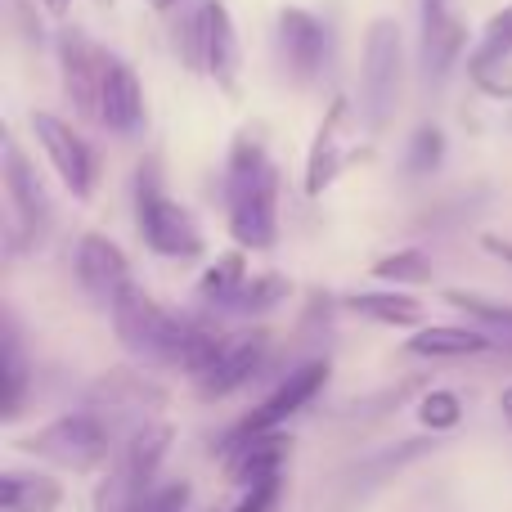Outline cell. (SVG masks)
Instances as JSON below:
<instances>
[{
    "instance_id": "cell-1",
    "label": "cell",
    "mask_w": 512,
    "mask_h": 512,
    "mask_svg": "<svg viewBox=\"0 0 512 512\" xmlns=\"http://www.w3.org/2000/svg\"><path fill=\"white\" fill-rule=\"evenodd\" d=\"M225 221L239 252H265L279 239V167L270 162L265 144L243 131L230 144L225 162Z\"/></svg>"
},
{
    "instance_id": "cell-29",
    "label": "cell",
    "mask_w": 512,
    "mask_h": 512,
    "mask_svg": "<svg viewBox=\"0 0 512 512\" xmlns=\"http://www.w3.org/2000/svg\"><path fill=\"white\" fill-rule=\"evenodd\" d=\"M418 423L427 432H450V427L463 423V400L454 391H427L423 405H418Z\"/></svg>"
},
{
    "instance_id": "cell-26",
    "label": "cell",
    "mask_w": 512,
    "mask_h": 512,
    "mask_svg": "<svg viewBox=\"0 0 512 512\" xmlns=\"http://www.w3.org/2000/svg\"><path fill=\"white\" fill-rule=\"evenodd\" d=\"M288 297V279L283 274H256V279L243 283V292L234 297V306H230V315H265V310H274L279 301Z\"/></svg>"
},
{
    "instance_id": "cell-22",
    "label": "cell",
    "mask_w": 512,
    "mask_h": 512,
    "mask_svg": "<svg viewBox=\"0 0 512 512\" xmlns=\"http://www.w3.org/2000/svg\"><path fill=\"white\" fill-rule=\"evenodd\" d=\"M508 59H512V5L499 9V14L486 23L481 41L472 45V54H468V77H472V81L490 77V72H499Z\"/></svg>"
},
{
    "instance_id": "cell-9",
    "label": "cell",
    "mask_w": 512,
    "mask_h": 512,
    "mask_svg": "<svg viewBox=\"0 0 512 512\" xmlns=\"http://www.w3.org/2000/svg\"><path fill=\"white\" fill-rule=\"evenodd\" d=\"M59 72H63V95L72 99L81 117L99 122V99H104V72L108 50L90 41L81 27H63L59 32Z\"/></svg>"
},
{
    "instance_id": "cell-20",
    "label": "cell",
    "mask_w": 512,
    "mask_h": 512,
    "mask_svg": "<svg viewBox=\"0 0 512 512\" xmlns=\"http://www.w3.org/2000/svg\"><path fill=\"white\" fill-rule=\"evenodd\" d=\"M346 306L355 310V315L373 319V324H387V328H414L423 324V301L414 297V292H355V297H346Z\"/></svg>"
},
{
    "instance_id": "cell-11",
    "label": "cell",
    "mask_w": 512,
    "mask_h": 512,
    "mask_svg": "<svg viewBox=\"0 0 512 512\" xmlns=\"http://www.w3.org/2000/svg\"><path fill=\"white\" fill-rule=\"evenodd\" d=\"M0 176H5V198H9V212H14V225L9 234L23 230V239H41L54 221V203L45 194V185L36 180V171L27 167L23 149H18L14 135H5V162H0Z\"/></svg>"
},
{
    "instance_id": "cell-16",
    "label": "cell",
    "mask_w": 512,
    "mask_h": 512,
    "mask_svg": "<svg viewBox=\"0 0 512 512\" xmlns=\"http://www.w3.org/2000/svg\"><path fill=\"white\" fill-rule=\"evenodd\" d=\"M99 126L113 135H135L144 126V86L122 54L108 50L104 99H99Z\"/></svg>"
},
{
    "instance_id": "cell-15",
    "label": "cell",
    "mask_w": 512,
    "mask_h": 512,
    "mask_svg": "<svg viewBox=\"0 0 512 512\" xmlns=\"http://www.w3.org/2000/svg\"><path fill=\"white\" fill-rule=\"evenodd\" d=\"M265 355H270V337H265V333L230 337L225 355L203 373V378H198V396H203V400H225V396H234V391L248 387L256 373H261Z\"/></svg>"
},
{
    "instance_id": "cell-8",
    "label": "cell",
    "mask_w": 512,
    "mask_h": 512,
    "mask_svg": "<svg viewBox=\"0 0 512 512\" xmlns=\"http://www.w3.org/2000/svg\"><path fill=\"white\" fill-rule=\"evenodd\" d=\"M279 54L283 68L297 86H310V81L324 77L328 59H333V32L319 14L301 5H283L279 9Z\"/></svg>"
},
{
    "instance_id": "cell-3",
    "label": "cell",
    "mask_w": 512,
    "mask_h": 512,
    "mask_svg": "<svg viewBox=\"0 0 512 512\" xmlns=\"http://www.w3.org/2000/svg\"><path fill=\"white\" fill-rule=\"evenodd\" d=\"M135 230H140L144 248L158 256H171V261L203 256V248H207L194 212L167 194L162 171L153 158L140 162V171H135Z\"/></svg>"
},
{
    "instance_id": "cell-33",
    "label": "cell",
    "mask_w": 512,
    "mask_h": 512,
    "mask_svg": "<svg viewBox=\"0 0 512 512\" xmlns=\"http://www.w3.org/2000/svg\"><path fill=\"white\" fill-rule=\"evenodd\" d=\"M41 5H45V14L63 18V14H68V9H72V0H41Z\"/></svg>"
},
{
    "instance_id": "cell-5",
    "label": "cell",
    "mask_w": 512,
    "mask_h": 512,
    "mask_svg": "<svg viewBox=\"0 0 512 512\" xmlns=\"http://www.w3.org/2000/svg\"><path fill=\"white\" fill-rule=\"evenodd\" d=\"M23 450L41 454V459L59 463V468L90 472L95 463L108 459V423L99 414H90V409L63 414V418H54L50 427H41L36 436H27Z\"/></svg>"
},
{
    "instance_id": "cell-35",
    "label": "cell",
    "mask_w": 512,
    "mask_h": 512,
    "mask_svg": "<svg viewBox=\"0 0 512 512\" xmlns=\"http://www.w3.org/2000/svg\"><path fill=\"white\" fill-rule=\"evenodd\" d=\"M180 0H153V9H162V14H167V9H176Z\"/></svg>"
},
{
    "instance_id": "cell-27",
    "label": "cell",
    "mask_w": 512,
    "mask_h": 512,
    "mask_svg": "<svg viewBox=\"0 0 512 512\" xmlns=\"http://www.w3.org/2000/svg\"><path fill=\"white\" fill-rule=\"evenodd\" d=\"M373 279L382 283H427L432 279V256L423 248H400L382 261H373Z\"/></svg>"
},
{
    "instance_id": "cell-32",
    "label": "cell",
    "mask_w": 512,
    "mask_h": 512,
    "mask_svg": "<svg viewBox=\"0 0 512 512\" xmlns=\"http://www.w3.org/2000/svg\"><path fill=\"white\" fill-rule=\"evenodd\" d=\"M481 243H486V252H490V256H504V261H512V243L495 239V234H486V239H481Z\"/></svg>"
},
{
    "instance_id": "cell-34",
    "label": "cell",
    "mask_w": 512,
    "mask_h": 512,
    "mask_svg": "<svg viewBox=\"0 0 512 512\" xmlns=\"http://www.w3.org/2000/svg\"><path fill=\"white\" fill-rule=\"evenodd\" d=\"M499 409H504V418L512 423V387H504V396H499Z\"/></svg>"
},
{
    "instance_id": "cell-31",
    "label": "cell",
    "mask_w": 512,
    "mask_h": 512,
    "mask_svg": "<svg viewBox=\"0 0 512 512\" xmlns=\"http://www.w3.org/2000/svg\"><path fill=\"white\" fill-rule=\"evenodd\" d=\"M274 504H279V477L274 481H261V486H252L248 490V499H243L234 512H270Z\"/></svg>"
},
{
    "instance_id": "cell-17",
    "label": "cell",
    "mask_w": 512,
    "mask_h": 512,
    "mask_svg": "<svg viewBox=\"0 0 512 512\" xmlns=\"http://www.w3.org/2000/svg\"><path fill=\"white\" fill-rule=\"evenodd\" d=\"M346 122H351V104L346 99H333L315 131V144L306 153V194L319 198L346 167Z\"/></svg>"
},
{
    "instance_id": "cell-28",
    "label": "cell",
    "mask_w": 512,
    "mask_h": 512,
    "mask_svg": "<svg viewBox=\"0 0 512 512\" xmlns=\"http://www.w3.org/2000/svg\"><path fill=\"white\" fill-rule=\"evenodd\" d=\"M23 391H27V364H23V346H18V328L9 319L5 324V418H18Z\"/></svg>"
},
{
    "instance_id": "cell-21",
    "label": "cell",
    "mask_w": 512,
    "mask_h": 512,
    "mask_svg": "<svg viewBox=\"0 0 512 512\" xmlns=\"http://www.w3.org/2000/svg\"><path fill=\"white\" fill-rule=\"evenodd\" d=\"M63 486L50 477H23V472H5L0 477V508L5 512H59Z\"/></svg>"
},
{
    "instance_id": "cell-7",
    "label": "cell",
    "mask_w": 512,
    "mask_h": 512,
    "mask_svg": "<svg viewBox=\"0 0 512 512\" xmlns=\"http://www.w3.org/2000/svg\"><path fill=\"white\" fill-rule=\"evenodd\" d=\"M324 382H328V360H310V364H301V369H292L288 378H283L279 387H274L270 396H265L230 436H225V450H230V445H239V441H252V436L279 432L292 414H301V409H306L310 400L324 391Z\"/></svg>"
},
{
    "instance_id": "cell-13",
    "label": "cell",
    "mask_w": 512,
    "mask_h": 512,
    "mask_svg": "<svg viewBox=\"0 0 512 512\" xmlns=\"http://www.w3.org/2000/svg\"><path fill=\"white\" fill-rule=\"evenodd\" d=\"M77 283L99 301L113 306L126 288H131V261L108 234H81L77 239Z\"/></svg>"
},
{
    "instance_id": "cell-18",
    "label": "cell",
    "mask_w": 512,
    "mask_h": 512,
    "mask_svg": "<svg viewBox=\"0 0 512 512\" xmlns=\"http://www.w3.org/2000/svg\"><path fill=\"white\" fill-rule=\"evenodd\" d=\"M409 355H423V360H463V355H486L495 351V337L486 328H463V324H432L418 328L405 342Z\"/></svg>"
},
{
    "instance_id": "cell-6",
    "label": "cell",
    "mask_w": 512,
    "mask_h": 512,
    "mask_svg": "<svg viewBox=\"0 0 512 512\" xmlns=\"http://www.w3.org/2000/svg\"><path fill=\"white\" fill-rule=\"evenodd\" d=\"M32 135L45 149V158H50L54 176L63 180V189L86 203L99 185V158H95V149H90V140H81V135L54 113H32Z\"/></svg>"
},
{
    "instance_id": "cell-14",
    "label": "cell",
    "mask_w": 512,
    "mask_h": 512,
    "mask_svg": "<svg viewBox=\"0 0 512 512\" xmlns=\"http://www.w3.org/2000/svg\"><path fill=\"white\" fill-rule=\"evenodd\" d=\"M198 18H203V72L221 90L234 95L239 90V72H243V45H239L234 14L225 9V0H203Z\"/></svg>"
},
{
    "instance_id": "cell-30",
    "label": "cell",
    "mask_w": 512,
    "mask_h": 512,
    "mask_svg": "<svg viewBox=\"0 0 512 512\" xmlns=\"http://www.w3.org/2000/svg\"><path fill=\"white\" fill-rule=\"evenodd\" d=\"M189 508V481H171V486H153L131 512H185Z\"/></svg>"
},
{
    "instance_id": "cell-4",
    "label": "cell",
    "mask_w": 512,
    "mask_h": 512,
    "mask_svg": "<svg viewBox=\"0 0 512 512\" xmlns=\"http://www.w3.org/2000/svg\"><path fill=\"white\" fill-rule=\"evenodd\" d=\"M405 90V36L396 18H373L364 36V68H360V113L369 135H382L400 108Z\"/></svg>"
},
{
    "instance_id": "cell-25",
    "label": "cell",
    "mask_w": 512,
    "mask_h": 512,
    "mask_svg": "<svg viewBox=\"0 0 512 512\" xmlns=\"http://www.w3.org/2000/svg\"><path fill=\"white\" fill-rule=\"evenodd\" d=\"M441 162H445V131L432 122H423L414 135H409L405 171L409 176H432V171H441Z\"/></svg>"
},
{
    "instance_id": "cell-2",
    "label": "cell",
    "mask_w": 512,
    "mask_h": 512,
    "mask_svg": "<svg viewBox=\"0 0 512 512\" xmlns=\"http://www.w3.org/2000/svg\"><path fill=\"white\" fill-rule=\"evenodd\" d=\"M113 315V328L122 337V346L144 364H185V351L194 342V328L198 319H185V315H171L167 306L149 297L140 283L122 292V297L108 306Z\"/></svg>"
},
{
    "instance_id": "cell-24",
    "label": "cell",
    "mask_w": 512,
    "mask_h": 512,
    "mask_svg": "<svg viewBox=\"0 0 512 512\" xmlns=\"http://www.w3.org/2000/svg\"><path fill=\"white\" fill-rule=\"evenodd\" d=\"M445 301H450L454 310H463L468 319H477L495 342L499 337H512V306L508 301H490V297H481V292H463V288H450Z\"/></svg>"
},
{
    "instance_id": "cell-12",
    "label": "cell",
    "mask_w": 512,
    "mask_h": 512,
    "mask_svg": "<svg viewBox=\"0 0 512 512\" xmlns=\"http://www.w3.org/2000/svg\"><path fill=\"white\" fill-rule=\"evenodd\" d=\"M171 441H176L171 423H140L135 427L131 445L122 450V472H117V499H122L126 512L153 490L162 459L171 454Z\"/></svg>"
},
{
    "instance_id": "cell-23",
    "label": "cell",
    "mask_w": 512,
    "mask_h": 512,
    "mask_svg": "<svg viewBox=\"0 0 512 512\" xmlns=\"http://www.w3.org/2000/svg\"><path fill=\"white\" fill-rule=\"evenodd\" d=\"M252 274H248V256L243 252H225V256H216V265H207L203 270V279H198V297L207 301V306H216V310H230L234 306V297L243 292V283H248Z\"/></svg>"
},
{
    "instance_id": "cell-19",
    "label": "cell",
    "mask_w": 512,
    "mask_h": 512,
    "mask_svg": "<svg viewBox=\"0 0 512 512\" xmlns=\"http://www.w3.org/2000/svg\"><path fill=\"white\" fill-rule=\"evenodd\" d=\"M230 477L239 481V486H261V481H274L283 468V459H288V441H283L279 432H265V436H252V441H239L230 445Z\"/></svg>"
},
{
    "instance_id": "cell-10",
    "label": "cell",
    "mask_w": 512,
    "mask_h": 512,
    "mask_svg": "<svg viewBox=\"0 0 512 512\" xmlns=\"http://www.w3.org/2000/svg\"><path fill=\"white\" fill-rule=\"evenodd\" d=\"M468 50V23L459 18L454 0H423V36H418V63L427 86H445Z\"/></svg>"
}]
</instances>
